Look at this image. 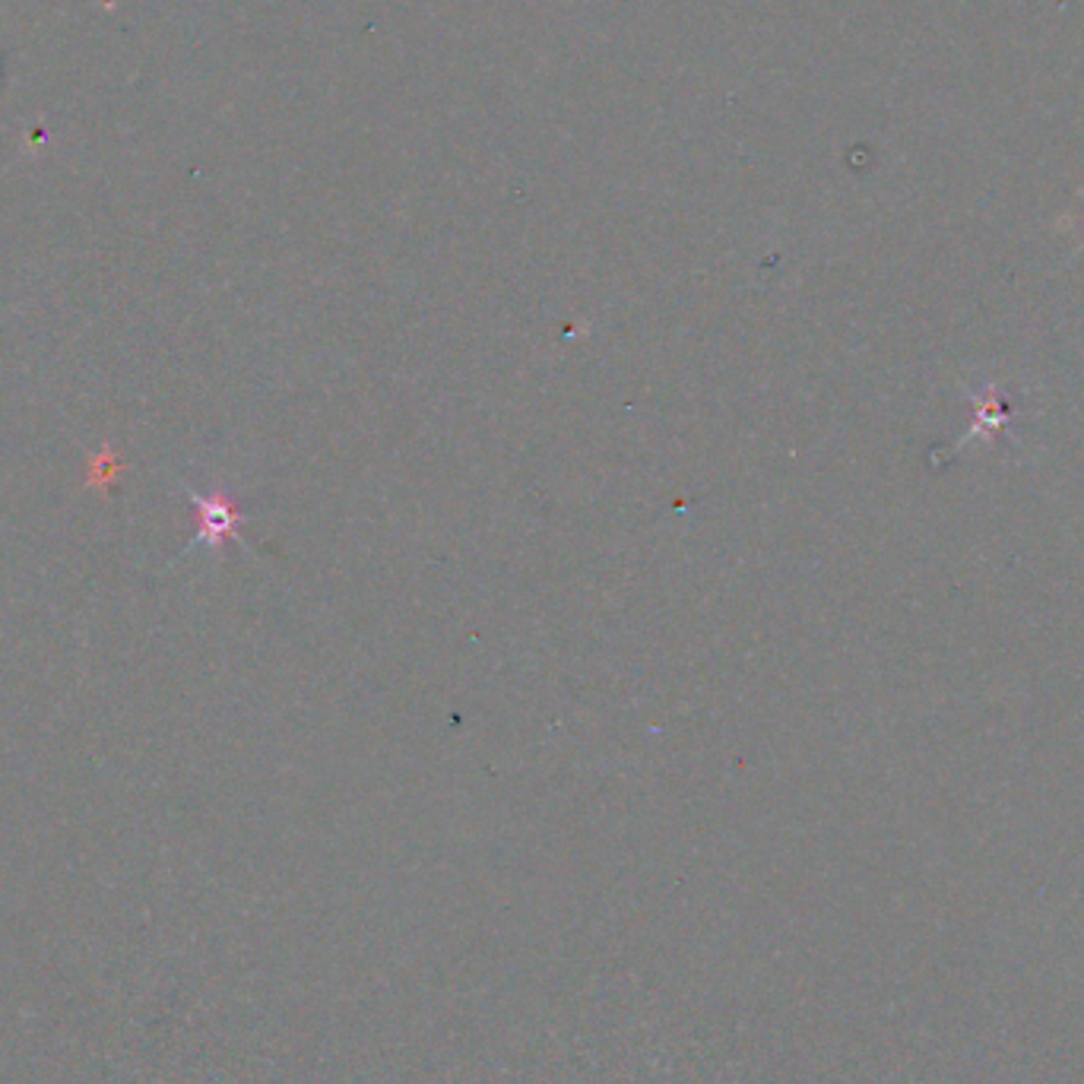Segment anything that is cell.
<instances>
[{
	"label": "cell",
	"mask_w": 1084,
	"mask_h": 1084,
	"mask_svg": "<svg viewBox=\"0 0 1084 1084\" xmlns=\"http://www.w3.org/2000/svg\"><path fill=\"white\" fill-rule=\"evenodd\" d=\"M200 504V514H203V539H210V546H220V539L228 536L235 524H238V514L235 507L223 499H197Z\"/></svg>",
	"instance_id": "cell-1"
},
{
	"label": "cell",
	"mask_w": 1084,
	"mask_h": 1084,
	"mask_svg": "<svg viewBox=\"0 0 1084 1084\" xmlns=\"http://www.w3.org/2000/svg\"><path fill=\"white\" fill-rule=\"evenodd\" d=\"M1008 422V410L999 403L996 390H986V396H976V422L968 438H996L1002 425Z\"/></svg>",
	"instance_id": "cell-2"
}]
</instances>
